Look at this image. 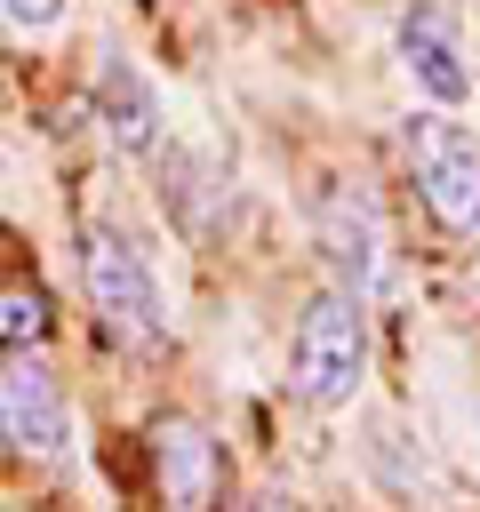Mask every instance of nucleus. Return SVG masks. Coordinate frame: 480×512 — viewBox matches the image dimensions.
<instances>
[{
  "label": "nucleus",
  "mask_w": 480,
  "mask_h": 512,
  "mask_svg": "<svg viewBox=\"0 0 480 512\" xmlns=\"http://www.w3.org/2000/svg\"><path fill=\"white\" fill-rule=\"evenodd\" d=\"M360 376H368V296H352V288L328 280L304 304V320H296L288 384H296L304 408H352Z\"/></svg>",
  "instance_id": "1"
},
{
  "label": "nucleus",
  "mask_w": 480,
  "mask_h": 512,
  "mask_svg": "<svg viewBox=\"0 0 480 512\" xmlns=\"http://www.w3.org/2000/svg\"><path fill=\"white\" fill-rule=\"evenodd\" d=\"M80 280H88L96 320H104L120 344H160V336H168V296H160L144 248H136L120 224H88V240H80Z\"/></svg>",
  "instance_id": "2"
},
{
  "label": "nucleus",
  "mask_w": 480,
  "mask_h": 512,
  "mask_svg": "<svg viewBox=\"0 0 480 512\" xmlns=\"http://www.w3.org/2000/svg\"><path fill=\"white\" fill-rule=\"evenodd\" d=\"M408 168H416V200L432 208L440 232H480V136L464 120H448L440 104L408 120Z\"/></svg>",
  "instance_id": "3"
},
{
  "label": "nucleus",
  "mask_w": 480,
  "mask_h": 512,
  "mask_svg": "<svg viewBox=\"0 0 480 512\" xmlns=\"http://www.w3.org/2000/svg\"><path fill=\"white\" fill-rule=\"evenodd\" d=\"M0 448L24 464H56L72 448V408L64 384L32 352H0Z\"/></svg>",
  "instance_id": "4"
},
{
  "label": "nucleus",
  "mask_w": 480,
  "mask_h": 512,
  "mask_svg": "<svg viewBox=\"0 0 480 512\" xmlns=\"http://www.w3.org/2000/svg\"><path fill=\"white\" fill-rule=\"evenodd\" d=\"M400 72L440 112H456L472 96V56H464V32H456V16L440 0H408L400 8Z\"/></svg>",
  "instance_id": "5"
},
{
  "label": "nucleus",
  "mask_w": 480,
  "mask_h": 512,
  "mask_svg": "<svg viewBox=\"0 0 480 512\" xmlns=\"http://www.w3.org/2000/svg\"><path fill=\"white\" fill-rule=\"evenodd\" d=\"M88 96H96V120H104V144H112V152H128V160H152V152L168 144L160 88L144 80V64H136V56L104 48V56H96V80H88Z\"/></svg>",
  "instance_id": "6"
},
{
  "label": "nucleus",
  "mask_w": 480,
  "mask_h": 512,
  "mask_svg": "<svg viewBox=\"0 0 480 512\" xmlns=\"http://www.w3.org/2000/svg\"><path fill=\"white\" fill-rule=\"evenodd\" d=\"M152 480H160L168 512H216V496H224V448L208 440V424L160 416L152 424Z\"/></svg>",
  "instance_id": "7"
},
{
  "label": "nucleus",
  "mask_w": 480,
  "mask_h": 512,
  "mask_svg": "<svg viewBox=\"0 0 480 512\" xmlns=\"http://www.w3.org/2000/svg\"><path fill=\"white\" fill-rule=\"evenodd\" d=\"M320 256H328V280L368 296L376 288V264H384V224H376V200L360 184H336L320 200Z\"/></svg>",
  "instance_id": "8"
},
{
  "label": "nucleus",
  "mask_w": 480,
  "mask_h": 512,
  "mask_svg": "<svg viewBox=\"0 0 480 512\" xmlns=\"http://www.w3.org/2000/svg\"><path fill=\"white\" fill-rule=\"evenodd\" d=\"M48 344V296L40 288H0V352H40Z\"/></svg>",
  "instance_id": "9"
},
{
  "label": "nucleus",
  "mask_w": 480,
  "mask_h": 512,
  "mask_svg": "<svg viewBox=\"0 0 480 512\" xmlns=\"http://www.w3.org/2000/svg\"><path fill=\"white\" fill-rule=\"evenodd\" d=\"M0 16H8L16 32H32V40H48V32H64L72 0H0Z\"/></svg>",
  "instance_id": "10"
}]
</instances>
